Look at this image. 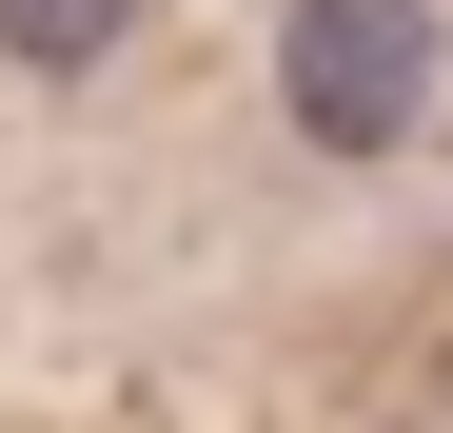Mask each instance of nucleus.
Segmentation results:
<instances>
[{
    "instance_id": "2",
    "label": "nucleus",
    "mask_w": 453,
    "mask_h": 433,
    "mask_svg": "<svg viewBox=\"0 0 453 433\" xmlns=\"http://www.w3.org/2000/svg\"><path fill=\"white\" fill-rule=\"evenodd\" d=\"M138 0H0V59H40V80H80V59H119Z\"/></svg>"
},
{
    "instance_id": "1",
    "label": "nucleus",
    "mask_w": 453,
    "mask_h": 433,
    "mask_svg": "<svg viewBox=\"0 0 453 433\" xmlns=\"http://www.w3.org/2000/svg\"><path fill=\"white\" fill-rule=\"evenodd\" d=\"M276 99L316 158H395L434 118V0H296L276 20Z\"/></svg>"
}]
</instances>
